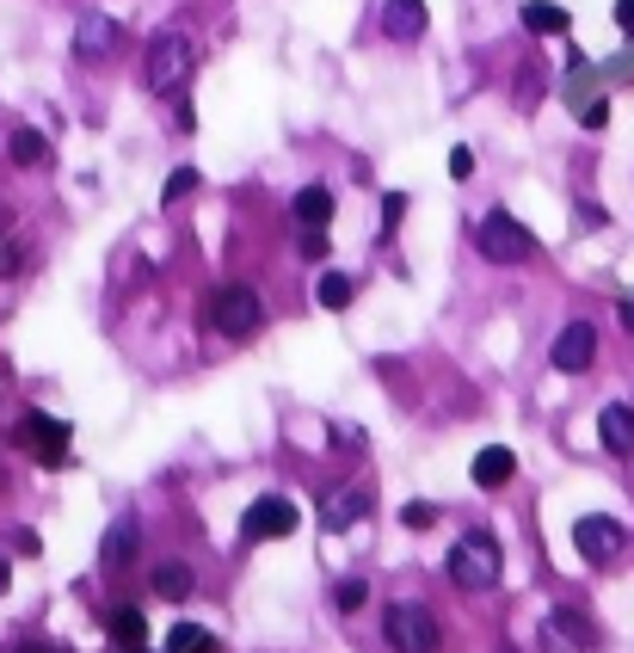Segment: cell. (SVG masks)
<instances>
[{"label": "cell", "mask_w": 634, "mask_h": 653, "mask_svg": "<svg viewBox=\"0 0 634 653\" xmlns=\"http://www.w3.org/2000/svg\"><path fill=\"white\" fill-rule=\"evenodd\" d=\"M191 68H198V43L186 38V31H167V38L148 43L142 56V80H148V93H179L191 80Z\"/></svg>", "instance_id": "6da1fadb"}, {"label": "cell", "mask_w": 634, "mask_h": 653, "mask_svg": "<svg viewBox=\"0 0 634 653\" xmlns=\"http://www.w3.org/2000/svg\"><path fill=\"white\" fill-rule=\"evenodd\" d=\"M499 543H493V536H463V543L449 548V580H456V586L463 592H493L499 586Z\"/></svg>", "instance_id": "7a4b0ae2"}, {"label": "cell", "mask_w": 634, "mask_h": 653, "mask_svg": "<svg viewBox=\"0 0 634 653\" xmlns=\"http://www.w3.org/2000/svg\"><path fill=\"white\" fill-rule=\"evenodd\" d=\"M475 240H481V254H487L493 266H524V259L536 254V235H529V228L517 222V216H505V210L481 216Z\"/></svg>", "instance_id": "3957f363"}, {"label": "cell", "mask_w": 634, "mask_h": 653, "mask_svg": "<svg viewBox=\"0 0 634 653\" xmlns=\"http://www.w3.org/2000/svg\"><path fill=\"white\" fill-rule=\"evenodd\" d=\"M383 635H388V647H395V653H437L444 629H437V616L425 611V604H388Z\"/></svg>", "instance_id": "277c9868"}, {"label": "cell", "mask_w": 634, "mask_h": 653, "mask_svg": "<svg viewBox=\"0 0 634 653\" xmlns=\"http://www.w3.org/2000/svg\"><path fill=\"white\" fill-rule=\"evenodd\" d=\"M204 315H210V327L222 339H247L252 327L265 320V308H259V296H252L247 284H222V290L210 296V308H204Z\"/></svg>", "instance_id": "5b68a950"}, {"label": "cell", "mask_w": 634, "mask_h": 653, "mask_svg": "<svg viewBox=\"0 0 634 653\" xmlns=\"http://www.w3.org/2000/svg\"><path fill=\"white\" fill-rule=\"evenodd\" d=\"M573 543H579V555L592 561V567H610V561L628 548V531H622L616 518H597V512H592V518L573 524Z\"/></svg>", "instance_id": "8992f818"}, {"label": "cell", "mask_w": 634, "mask_h": 653, "mask_svg": "<svg viewBox=\"0 0 634 653\" xmlns=\"http://www.w3.org/2000/svg\"><path fill=\"white\" fill-rule=\"evenodd\" d=\"M296 524H303V512H296L290 499L265 494V499H252V512L240 518V531H247V543H271V536H290Z\"/></svg>", "instance_id": "52a82bcc"}, {"label": "cell", "mask_w": 634, "mask_h": 653, "mask_svg": "<svg viewBox=\"0 0 634 653\" xmlns=\"http://www.w3.org/2000/svg\"><path fill=\"white\" fill-rule=\"evenodd\" d=\"M592 358H597V327H592V320H567L561 339H555V370L561 376H585V370H592Z\"/></svg>", "instance_id": "ba28073f"}, {"label": "cell", "mask_w": 634, "mask_h": 653, "mask_svg": "<svg viewBox=\"0 0 634 653\" xmlns=\"http://www.w3.org/2000/svg\"><path fill=\"white\" fill-rule=\"evenodd\" d=\"M68 438H75V432H68L62 419H50V414H26V419H19V444H26L38 463H62Z\"/></svg>", "instance_id": "9c48e42d"}, {"label": "cell", "mask_w": 634, "mask_h": 653, "mask_svg": "<svg viewBox=\"0 0 634 653\" xmlns=\"http://www.w3.org/2000/svg\"><path fill=\"white\" fill-rule=\"evenodd\" d=\"M597 438H604L610 456H634V407L628 400H610L597 414Z\"/></svg>", "instance_id": "30bf717a"}, {"label": "cell", "mask_w": 634, "mask_h": 653, "mask_svg": "<svg viewBox=\"0 0 634 653\" xmlns=\"http://www.w3.org/2000/svg\"><path fill=\"white\" fill-rule=\"evenodd\" d=\"M111 43H118V26H111L106 13H80V26H75V56H80V62L111 56Z\"/></svg>", "instance_id": "8fae6325"}, {"label": "cell", "mask_w": 634, "mask_h": 653, "mask_svg": "<svg viewBox=\"0 0 634 653\" xmlns=\"http://www.w3.org/2000/svg\"><path fill=\"white\" fill-rule=\"evenodd\" d=\"M425 26H432V19H425V0H383V31L388 38H425Z\"/></svg>", "instance_id": "7c38bea8"}, {"label": "cell", "mask_w": 634, "mask_h": 653, "mask_svg": "<svg viewBox=\"0 0 634 653\" xmlns=\"http://www.w3.org/2000/svg\"><path fill=\"white\" fill-rule=\"evenodd\" d=\"M364 512H370V499L351 494V487H327V494H320V524H327V531H345V524H357Z\"/></svg>", "instance_id": "4fadbf2b"}, {"label": "cell", "mask_w": 634, "mask_h": 653, "mask_svg": "<svg viewBox=\"0 0 634 653\" xmlns=\"http://www.w3.org/2000/svg\"><path fill=\"white\" fill-rule=\"evenodd\" d=\"M468 475H475V487H505V481L517 475V456L505 451V444H493V451L475 456V468H468Z\"/></svg>", "instance_id": "5bb4252c"}, {"label": "cell", "mask_w": 634, "mask_h": 653, "mask_svg": "<svg viewBox=\"0 0 634 653\" xmlns=\"http://www.w3.org/2000/svg\"><path fill=\"white\" fill-rule=\"evenodd\" d=\"M290 216H296V228H327L333 191L327 186H303V191H296V204H290Z\"/></svg>", "instance_id": "9a60e30c"}, {"label": "cell", "mask_w": 634, "mask_h": 653, "mask_svg": "<svg viewBox=\"0 0 634 653\" xmlns=\"http://www.w3.org/2000/svg\"><path fill=\"white\" fill-rule=\"evenodd\" d=\"M548 635H561L567 647H597V629L585 623L579 611H567V604H561V611H548Z\"/></svg>", "instance_id": "2e32d148"}, {"label": "cell", "mask_w": 634, "mask_h": 653, "mask_svg": "<svg viewBox=\"0 0 634 653\" xmlns=\"http://www.w3.org/2000/svg\"><path fill=\"white\" fill-rule=\"evenodd\" d=\"M524 31H536V38H555V31H567V7L529 0V7H524Z\"/></svg>", "instance_id": "e0dca14e"}, {"label": "cell", "mask_w": 634, "mask_h": 653, "mask_svg": "<svg viewBox=\"0 0 634 653\" xmlns=\"http://www.w3.org/2000/svg\"><path fill=\"white\" fill-rule=\"evenodd\" d=\"M155 592H160V598H172V604L191 598V567H186V561H160V567H155Z\"/></svg>", "instance_id": "ac0fdd59"}, {"label": "cell", "mask_w": 634, "mask_h": 653, "mask_svg": "<svg viewBox=\"0 0 634 653\" xmlns=\"http://www.w3.org/2000/svg\"><path fill=\"white\" fill-rule=\"evenodd\" d=\"M43 160H50V142H43L31 123H19L13 130V167H43Z\"/></svg>", "instance_id": "d6986e66"}, {"label": "cell", "mask_w": 634, "mask_h": 653, "mask_svg": "<svg viewBox=\"0 0 634 653\" xmlns=\"http://www.w3.org/2000/svg\"><path fill=\"white\" fill-rule=\"evenodd\" d=\"M167 653H216V635H210V629H198V623H179L167 635Z\"/></svg>", "instance_id": "ffe728a7"}, {"label": "cell", "mask_w": 634, "mask_h": 653, "mask_svg": "<svg viewBox=\"0 0 634 653\" xmlns=\"http://www.w3.org/2000/svg\"><path fill=\"white\" fill-rule=\"evenodd\" d=\"M130 555H136V518H118L106 536V567H123Z\"/></svg>", "instance_id": "44dd1931"}, {"label": "cell", "mask_w": 634, "mask_h": 653, "mask_svg": "<svg viewBox=\"0 0 634 653\" xmlns=\"http://www.w3.org/2000/svg\"><path fill=\"white\" fill-rule=\"evenodd\" d=\"M111 635H118L123 647H142V641H148V616L123 604V611H111Z\"/></svg>", "instance_id": "7402d4cb"}, {"label": "cell", "mask_w": 634, "mask_h": 653, "mask_svg": "<svg viewBox=\"0 0 634 653\" xmlns=\"http://www.w3.org/2000/svg\"><path fill=\"white\" fill-rule=\"evenodd\" d=\"M315 296H320L327 308H345V303H351V278H345V271H320Z\"/></svg>", "instance_id": "603a6c76"}, {"label": "cell", "mask_w": 634, "mask_h": 653, "mask_svg": "<svg viewBox=\"0 0 634 653\" xmlns=\"http://www.w3.org/2000/svg\"><path fill=\"white\" fill-rule=\"evenodd\" d=\"M191 191H198V167H172L167 186H160V198H167V204H186Z\"/></svg>", "instance_id": "cb8c5ba5"}, {"label": "cell", "mask_w": 634, "mask_h": 653, "mask_svg": "<svg viewBox=\"0 0 634 653\" xmlns=\"http://www.w3.org/2000/svg\"><path fill=\"white\" fill-rule=\"evenodd\" d=\"M296 254L303 259H327L333 247H327V228H296Z\"/></svg>", "instance_id": "d4e9b609"}, {"label": "cell", "mask_w": 634, "mask_h": 653, "mask_svg": "<svg viewBox=\"0 0 634 653\" xmlns=\"http://www.w3.org/2000/svg\"><path fill=\"white\" fill-rule=\"evenodd\" d=\"M573 111H579V123H585V130H604V123H610V106H604V93H597V99H579V106H573Z\"/></svg>", "instance_id": "484cf974"}, {"label": "cell", "mask_w": 634, "mask_h": 653, "mask_svg": "<svg viewBox=\"0 0 634 653\" xmlns=\"http://www.w3.org/2000/svg\"><path fill=\"white\" fill-rule=\"evenodd\" d=\"M364 598H370V586H364V580H345V586L333 592V604H339V611H357Z\"/></svg>", "instance_id": "4316f807"}, {"label": "cell", "mask_w": 634, "mask_h": 653, "mask_svg": "<svg viewBox=\"0 0 634 653\" xmlns=\"http://www.w3.org/2000/svg\"><path fill=\"white\" fill-rule=\"evenodd\" d=\"M19 266H26V247H19V240H0V278H13Z\"/></svg>", "instance_id": "83f0119b"}, {"label": "cell", "mask_w": 634, "mask_h": 653, "mask_svg": "<svg viewBox=\"0 0 634 653\" xmlns=\"http://www.w3.org/2000/svg\"><path fill=\"white\" fill-rule=\"evenodd\" d=\"M475 174V155L468 148H449V179H468Z\"/></svg>", "instance_id": "f1b7e54d"}, {"label": "cell", "mask_w": 634, "mask_h": 653, "mask_svg": "<svg viewBox=\"0 0 634 653\" xmlns=\"http://www.w3.org/2000/svg\"><path fill=\"white\" fill-rule=\"evenodd\" d=\"M400 518H407L413 531H432V524H437V506H407V512H400Z\"/></svg>", "instance_id": "f546056e"}, {"label": "cell", "mask_w": 634, "mask_h": 653, "mask_svg": "<svg viewBox=\"0 0 634 653\" xmlns=\"http://www.w3.org/2000/svg\"><path fill=\"white\" fill-rule=\"evenodd\" d=\"M400 216H407V198H400V191H395V198H388V204H383V222H388V228H395V222H400Z\"/></svg>", "instance_id": "4dcf8cb0"}, {"label": "cell", "mask_w": 634, "mask_h": 653, "mask_svg": "<svg viewBox=\"0 0 634 653\" xmlns=\"http://www.w3.org/2000/svg\"><path fill=\"white\" fill-rule=\"evenodd\" d=\"M616 26L634 31V0H616Z\"/></svg>", "instance_id": "1f68e13d"}, {"label": "cell", "mask_w": 634, "mask_h": 653, "mask_svg": "<svg viewBox=\"0 0 634 653\" xmlns=\"http://www.w3.org/2000/svg\"><path fill=\"white\" fill-rule=\"evenodd\" d=\"M622 327L634 334V296H622Z\"/></svg>", "instance_id": "d6a6232c"}, {"label": "cell", "mask_w": 634, "mask_h": 653, "mask_svg": "<svg viewBox=\"0 0 634 653\" xmlns=\"http://www.w3.org/2000/svg\"><path fill=\"white\" fill-rule=\"evenodd\" d=\"M19 653H56V647H38V641H26V647H19Z\"/></svg>", "instance_id": "836d02e7"}, {"label": "cell", "mask_w": 634, "mask_h": 653, "mask_svg": "<svg viewBox=\"0 0 634 653\" xmlns=\"http://www.w3.org/2000/svg\"><path fill=\"white\" fill-rule=\"evenodd\" d=\"M0 592H7V561H0Z\"/></svg>", "instance_id": "e575fe53"}, {"label": "cell", "mask_w": 634, "mask_h": 653, "mask_svg": "<svg viewBox=\"0 0 634 653\" xmlns=\"http://www.w3.org/2000/svg\"><path fill=\"white\" fill-rule=\"evenodd\" d=\"M130 653H142V647H130Z\"/></svg>", "instance_id": "d590c367"}]
</instances>
